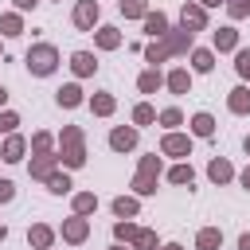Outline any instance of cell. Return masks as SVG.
Returning a JSON list of instances; mask_svg holds the SVG:
<instances>
[{
  "label": "cell",
  "instance_id": "5b68a950",
  "mask_svg": "<svg viewBox=\"0 0 250 250\" xmlns=\"http://www.w3.org/2000/svg\"><path fill=\"white\" fill-rule=\"evenodd\" d=\"M230 109H234V113H246V109H250V94H246V90H234V94H230Z\"/></svg>",
  "mask_w": 250,
  "mask_h": 250
},
{
  "label": "cell",
  "instance_id": "4dcf8cb0",
  "mask_svg": "<svg viewBox=\"0 0 250 250\" xmlns=\"http://www.w3.org/2000/svg\"><path fill=\"white\" fill-rule=\"evenodd\" d=\"M152 242H156V238H152V234H145V230H137V246H145V250H148V246H152Z\"/></svg>",
  "mask_w": 250,
  "mask_h": 250
},
{
  "label": "cell",
  "instance_id": "7a4b0ae2",
  "mask_svg": "<svg viewBox=\"0 0 250 250\" xmlns=\"http://www.w3.org/2000/svg\"><path fill=\"white\" fill-rule=\"evenodd\" d=\"M152 176H156V156H145L141 176H137V191H152Z\"/></svg>",
  "mask_w": 250,
  "mask_h": 250
},
{
  "label": "cell",
  "instance_id": "6da1fadb",
  "mask_svg": "<svg viewBox=\"0 0 250 250\" xmlns=\"http://www.w3.org/2000/svg\"><path fill=\"white\" fill-rule=\"evenodd\" d=\"M27 66H31L35 74H51V70H55V47H35V51H27Z\"/></svg>",
  "mask_w": 250,
  "mask_h": 250
},
{
  "label": "cell",
  "instance_id": "52a82bcc",
  "mask_svg": "<svg viewBox=\"0 0 250 250\" xmlns=\"http://www.w3.org/2000/svg\"><path fill=\"white\" fill-rule=\"evenodd\" d=\"M219 242H223V234H219V230H203V234H199V250H215Z\"/></svg>",
  "mask_w": 250,
  "mask_h": 250
},
{
  "label": "cell",
  "instance_id": "9a60e30c",
  "mask_svg": "<svg viewBox=\"0 0 250 250\" xmlns=\"http://www.w3.org/2000/svg\"><path fill=\"white\" fill-rule=\"evenodd\" d=\"M164 152H188V141L184 137H168L164 141Z\"/></svg>",
  "mask_w": 250,
  "mask_h": 250
},
{
  "label": "cell",
  "instance_id": "e575fe53",
  "mask_svg": "<svg viewBox=\"0 0 250 250\" xmlns=\"http://www.w3.org/2000/svg\"><path fill=\"white\" fill-rule=\"evenodd\" d=\"M238 250H250V234H242V242H238Z\"/></svg>",
  "mask_w": 250,
  "mask_h": 250
},
{
  "label": "cell",
  "instance_id": "d6a6232c",
  "mask_svg": "<svg viewBox=\"0 0 250 250\" xmlns=\"http://www.w3.org/2000/svg\"><path fill=\"white\" fill-rule=\"evenodd\" d=\"M137 121H152V109L148 105H137Z\"/></svg>",
  "mask_w": 250,
  "mask_h": 250
},
{
  "label": "cell",
  "instance_id": "2e32d148",
  "mask_svg": "<svg viewBox=\"0 0 250 250\" xmlns=\"http://www.w3.org/2000/svg\"><path fill=\"white\" fill-rule=\"evenodd\" d=\"M211 180H230V164L215 160V164H211Z\"/></svg>",
  "mask_w": 250,
  "mask_h": 250
},
{
  "label": "cell",
  "instance_id": "30bf717a",
  "mask_svg": "<svg viewBox=\"0 0 250 250\" xmlns=\"http://www.w3.org/2000/svg\"><path fill=\"white\" fill-rule=\"evenodd\" d=\"M59 102H62V105H78V102H82L78 86H66V90H59Z\"/></svg>",
  "mask_w": 250,
  "mask_h": 250
},
{
  "label": "cell",
  "instance_id": "3957f363",
  "mask_svg": "<svg viewBox=\"0 0 250 250\" xmlns=\"http://www.w3.org/2000/svg\"><path fill=\"white\" fill-rule=\"evenodd\" d=\"M94 20H98V4H94V0H82L78 12H74V23H78V27H90Z\"/></svg>",
  "mask_w": 250,
  "mask_h": 250
},
{
  "label": "cell",
  "instance_id": "ffe728a7",
  "mask_svg": "<svg viewBox=\"0 0 250 250\" xmlns=\"http://www.w3.org/2000/svg\"><path fill=\"white\" fill-rule=\"evenodd\" d=\"M195 70H211V51H195Z\"/></svg>",
  "mask_w": 250,
  "mask_h": 250
},
{
  "label": "cell",
  "instance_id": "f546056e",
  "mask_svg": "<svg viewBox=\"0 0 250 250\" xmlns=\"http://www.w3.org/2000/svg\"><path fill=\"white\" fill-rule=\"evenodd\" d=\"M117 238H137V230H133L129 223H121V227H117Z\"/></svg>",
  "mask_w": 250,
  "mask_h": 250
},
{
  "label": "cell",
  "instance_id": "cb8c5ba5",
  "mask_svg": "<svg viewBox=\"0 0 250 250\" xmlns=\"http://www.w3.org/2000/svg\"><path fill=\"white\" fill-rule=\"evenodd\" d=\"M98 39H102V47H117V31H113V27H105Z\"/></svg>",
  "mask_w": 250,
  "mask_h": 250
},
{
  "label": "cell",
  "instance_id": "484cf974",
  "mask_svg": "<svg viewBox=\"0 0 250 250\" xmlns=\"http://www.w3.org/2000/svg\"><path fill=\"white\" fill-rule=\"evenodd\" d=\"M66 188H70L66 176H51V191H66Z\"/></svg>",
  "mask_w": 250,
  "mask_h": 250
},
{
  "label": "cell",
  "instance_id": "f1b7e54d",
  "mask_svg": "<svg viewBox=\"0 0 250 250\" xmlns=\"http://www.w3.org/2000/svg\"><path fill=\"white\" fill-rule=\"evenodd\" d=\"M74 207H78V211H90V207H94V195H78V203H74Z\"/></svg>",
  "mask_w": 250,
  "mask_h": 250
},
{
  "label": "cell",
  "instance_id": "d4e9b609",
  "mask_svg": "<svg viewBox=\"0 0 250 250\" xmlns=\"http://www.w3.org/2000/svg\"><path fill=\"white\" fill-rule=\"evenodd\" d=\"M172 90H188V74H184V70L172 74Z\"/></svg>",
  "mask_w": 250,
  "mask_h": 250
},
{
  "label": "cell",
  "instance_id": "ac0fdd59",
  "mask_svg": "<svg viewBox=\"0 0 250 250\" xmlns=\"http://www.w3.org/2000/svg\"><path fill=\"white\" fill-rule=\"evenodd\" d=\"M0 27H4V35H20V20H16V16H4Z\"/></svg>",
  "mask_w": 250,
  "mask_h": 250
},
{
  "label": "cell",
  "instance_id": "8d00e7d4",
  "mask_svg": "<svg viewBox=\"0 0 250 250\" xmlns=\"http://www.w3.org/2000/svg\"><path fill=\"white\" fill-rule=\"evenodd\" d=\"M16 4H20V8H31V4H35V0H16Z\"/></svg>",
  "mask_w": 250,
  "mask_h": 250
},
{
  "label": "cell",
  "instance_id": "603a6c76",
  "mask_svg": "<svg viewBox=\"0 0 250 250\" xmlns=\"http://www.w3.org/2000/svg\"><path fill=\"white\" fill-rule=\"evenodd\" d=\"M113 211H117V215H133V211H137V203H133V199H117V203H113Z\"/></svg>",
  "mask_w": 250,
  "mask_h": 250
},
{
  "label": "cell",
  "instance_id": "8fae6325",
  "mask_svg": "<svg viewBox=\"0 0 250 250\" xmlns=\"http://www.w3.org/2000/svg\"><path fill=\"white\" fill-rule=\"evenodd\" d=\"M145 27H148L152 35H164V27H168V20H164V16H148V20H145Z\"/></svg>",
  "mask_w": 250,
  "mask_h": 250
},
{
  "label": "cell",
  "instance_id": "e0dca14e",
  "mask_svg": "<svg viewBox=\"0 0 250 250\" xmlns=\"http://www.w3.org/2000/svg\"><path fill=\"white\" fill-rule=\"evenodd\" d=\"M121 12L125 16H141L145 12V0H121Z\"/></svg>",
  "mask_w": 250,
  "mask_h": 250
},
{
  "label": "cell",
  "instance_id": "7c38bea8",
  "mask_svg": "<svg viewBox=\"0 0 250 250\" xmlns=\"http://www.w3.org/2000/svg\"><path fill=\"white\" fill-rule=\"evenodd\" d=\"M20 152H23V141H20V137H12V141H8V148H4V160H20Z\"/></svg>",
  "mask_w": 250,
  "mask_h": 250
},
{
  "label": "cell",
  "instance_id": "ab89813d",
  "mask_svg": "<svg viewBox=\"0 0 250 250\" xmlns=\"http://www.w3.org/2000/svg\"><path fill=\"white\" fill-rule=\"evenodd\" d=\"M0 102H4V86H0Z\"/></svg>",
  "mask_w": 250,
  "mask_h": 250
},
{
  "label": "cell",
  "instance_id": "83f0119b",
  "mask_svg": "<svg viewBox=\"0 0 250 250\" xmlns=\"http://www.w3.org/2000/svg\"><path fill=\"white\" fill-rule=\"evenodd\" d=\"M94 109H98V113H109V109H113V102H109V98H98V102H94Z\"/></svg>",
  "mask_w": 250,
  "mask_h": 250
},
{
  "label": "cell",
  "instance_id": "74e56055",
  "mask_svg": "<svg viewBox=\"0 0 250 250\" xmlns=\"http://www.w3.org/2000/svg\"><path fill=\"white\" fill-rule=\"evenodd\" d=\"M164 250H180V246H164Z\"/></svg>",
  "mask_w": 250,
  "mask_h": 250
},
{
  "label": "cell",
  "instance_id": "d6986e66",
  "mask_svg": "<svg viewBox=\"0 0 250 250\" xmlns=\"http://www.w3.org/2000/svg\"><path fill=\"white\" fill-rule=\"evenodd\" d=\"M215 43H219V47H234V31H230V27L215 31Z\"/></svg>",
  "mask_w": 250,
  "mask_h": 250
},
{
  "label": "cell",
  "instance_id": "9c48e42d",
  "mask_svg": "<svg viewBox=\"0 0 250 250\" xmlns=\"http://www.w3.org/2000/svg\"><path fill=\"white\" fill-rule=\"evenodd\" d=\"M74 70H78V74H90V70H94V59H90L86 51H78V55H74Z\"/></svg>",
  "mask_w": 250,
  "mask_h": 250
},
{
  "label": "cell",
  "instance_id": "4fadbf2b",
  "mask_svg": "<svg viewBox=\"0 0 250 250\" xmlns=\"http://www.w3.org/2000/svg\"><path fill=\"white\" fill-rule=\"evenodd\" d=\"M82 234H86V223H82V219H74V223H66V238H70V242H78Z\"/></svg>",
  "mask_w": 250,
  "mask_h": 250
},
{
  "label": "cell",
  "instance_id": "4316f807",
  "mask_svg": "<svg viewBox=\"0 0 250 250\" xmlns=\"http://www.w3.org/2000/svg\"><path fill=\"white\" fill-rule=\"evenodd\" d=\"M156 86H160L156 74H145V78H141V90H156Z\"/></svg>",
  "mask_w": 250,
  "mask_h": 250
},
{
  "label": "cell",
  "instance_id": "277c9868",
  "mask_svg": "<svg viewBox=\"0 0 250 250\" xmlns=\"http://www.w3.org/2000/svg\"><path fill=\"white\" fill-rule=\"evenodd\" d=\"M66 164H82V145L74 129H66Z\"/></svg>",
  "mask_w": 250,
  "mask_h": 250
},
{
  "label": "cell",
  "instance_id": "ba28073f",
  "mask_svg": "<svg viewBox=\"0 0 250 250\" xmlns=\"http://www.w3.org/2000/svg\"><path fill=\"white\" fill-rule=\"evenodd\" d=\"M184 27H203V12L199 8H184Z\"/></svg>",
  "mask_w": 250,
  "mask_h": 250
},
{
  "label": "cell",
  "instance_id": "44dd1931",
  "mask_svg": "<svg viewBox=\"0 0 250 250\" xmlns=\"http://www.w3.org/2000/svg\"><path fill=\"white\" fill-rule=\"evenodd\" d=\"M172 184H191V168H172Z\"/></svg>",
  "mask_w": 250,
  "mask_h": 250
},
{
  "label": "cell",
  "instance_id": "60d3db41",
  "mask_svg": "<svg viewBox=\"0 0 250 250\" xmlns=\"http://www.w3.org/2000/svg\"><path fill=\"white\" fill-rule=\"evenodd\" d=\"M246 148H250V141H246Z\"/></svg>",
  "mask_w": 250,
  "mask_h": 250
},
{
  "label": "cell",
  "instance_id": "836d02e7",
  "mask_svg": "<svg viewBox=\"0 0 250 250\" xmlns=\"http://www.w3.org/2000/svg\"><path fill=\"white\" fill-rule=\"evenodd\" d=\"M0 199H12V184L8 180H0Z\"/></svg>",
  "mask_w": 250,
  "mask_h": 250
},
{
  "label": "cell",
  "instance_id": "f35d334b",
  "mask_svg": "<svg viewBox=\"0 0 250 250\" xmlns=\"http://www.w3.org/2000/svg\"><path fill=\"white\" fill-rule=\"evenodd\" d=\"M203 4H219V0H203Z\"/></svg>",
  "mask_w": 250,
  "mask_h": 250
},
{
  "label": "cell",
  "instance_id": "7402d4cb",
  "mask_svg": "<svg viewBox=\"0 0 250 250\" xmlns=\"http://www.w3.org/2000/svg\"><path fill=\"white\" fill-rule=\"evenodd\" d=\"M31 242H35V246H47V242H51V230H47V227H35V230H31Z\"/></svg>",
  "mask_w": 250,
  "mask_h": 250
},
{
  "label": "cell",
  "instance_id": "d590c367",
  "mask_svg": "<svg viewBox=\"0 0 250 250\" xmlns=\"http://www.w3.org/2000/svg\"><path fill=\"white\" fill-rule=\"evenodd\" d=\"M242 184H246V188H250V168H246V172H242Z\"/></svg>",
  "mask_w": 250,
  "mask_h": 250
},
{
  "label": "cell",
  "instance_id": "1f68e13d",
  "mask_svg": "<svg viewBox=\"0 0 250 250\" xmlns=\"http://www.w3.org/2000/svg\"><path fill=\"white\" fill-rule=\"evenodd\" d=\"M238 70H242V74H250V51H242V55H238Z\"/></svg>",
  "mask_w": 250,
  "mask_h": 250
},
{
  "label": "cell",
  "instance_id": "5bb4252c",
  "mask_svg": "<svg viewBox=\"0 0 250 250\" xmlns=\"http://www.w3.org/2000/svg\"><path fill=\"white\" fill-rule=\"evenodd\" d=\"M191 125H195V133H199V137H207V133H211V129H215V125H211V117H207V113H199V117H195V121H191Z\"/></svg>",
  "mask_w": 250,
  "mask_h": 250
},
{
  "label": "cell",
  "instance_id": "8992f818",
  "mask_svg": "<svg viewBox=\"0 0 250 250\" xmlns=\"http://www.w3.org/2000/svg\"><path fill=\"white\" fill-rule=\"evenodd\" d=\"M133 141H137L133 129H117V133H113V148H133Z\"/></svg>",
  "mask_w": 250,
  "mask_h": 250
}]
</instances>
